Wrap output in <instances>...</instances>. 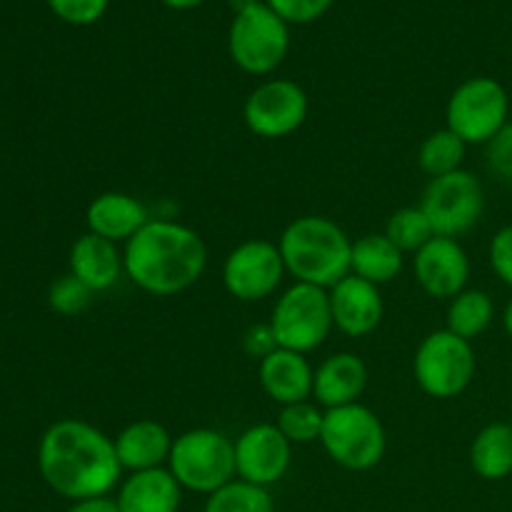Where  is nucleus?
Masks as SVG:
<instances>
[{
	"label": "nucleus",
	"instance_id": "nucleus-10",
	"mask_svg": "<svg viewBox=\"0 0 512 512\" xmlns=\"http://www.w3.org/2000/svg\"><path fill=\"white\" fill-rule=\"evenodd\" d=\"M420 210L428 215L435 235L455 238L470 233L480 223L485 210L483 183L470 170L433 178L423 190Z\"/></svg>",
	"mask_w": 512,
	"mask_h": 512
},
{
	"label": "nucleus",
	"instance_id": "nucleus-35",
	"mask_svg": "<svg viewBox=\"0 0 512 512\" xmlns=\"http://www.w3.org/2000/svg\"><path fill=\"white\" fill-rule=\"evenodd\" d=\"M68 512H120L115 498L105 495V498H88V500H78V503L70 505Z\"/></svg>",
	"mask_w": 512,
	"mask_h": 512
},
{
	"label": "nucleus",
	"instance_id": "nucleus-28",
	"mask_svg": "<svg viewBox=\"0 0 512 512\" xmlns=\"http://www.w3.org/2000/svg\"><path fill=\"white\" fill-rule=\"evenodd\" d=\"M385 235L398 245L403 253H418L423 245H428L435 238V230L430 225L428 215L420 210V205H408L398 208L385 223Z\"/></svg>",
	"mask_w": 512,
	"mask_h": 512
},
{
	"label": "nucleus",
	"instance_id": "nucleus-11",
	"mask_svg": "<svg viewBox=\"0 0 512 512\" xmlns=\"http://www.w3.org/2000/svg\"><path fill=\"white\" fill-rule=\"evenodd\" d=\"M285 270L278 243L255 238L235 245L223 263V285L240 303H258L278 293Z\"/></svg>",
	"mask_w": 512,
	"mask_h": 512
},
{
	"label": "nucleus",
	"instance_id": "nucleus-13",
	"mask_svg": "<svg viewBox=\"0 0 512 512\" xmlns=\"http://www.w3.org/2000/svg\"><path fill=\"white\" fill-rule=\"evenodd\" d=\"M235 443V473L258 488H270L280 483L290 470L293 443L280 433L275 423L250 425L233 440Z\"/></svg>",
	"mask_w": 512,
	"mask_h": 512
},
{
	"label": "nucleus",
	"instance_id": "nucleus-19",
	"mask_svg": "<svg viewBox=\"0 0 512 512\" xmlns=\"http://www.w3.org/2000/svg\"><path fill=\"white\" fill-rule=\"evenodd\" d=\"M173 435L158 420H133L113 438L120 468L128 473L165 468L173 450Z\"/></svg>",
	"mask_w": 512,
	"mask_h": 512
},
{
	"label": "nucleus",
	"instance_id": "nucleus-17",
	"mask_svg": "<svg viewBox=\"0 0 512 512\" xmlns=\"http://www.w3.org/2000/svg\"><path fill=\"white\" fill-rule=\"evenodd\" d=\"M315 368L308 355L278 348L258 363V383L273 403L283 405L313 400Z\"/></svg>",
	"mask_w": 512,
	"mask_h": 512
},
{
	"label": "nucleus",
	"instance_id": "nucleus-31",
	"mask_svg": "<svg viewBox=\"0 0 512 512\" xmlns=\"http://www.w3.org/2000/svg\"><path fill=\"white\" fill-rule=\"evenodd\" d=\"M285 23H313L325 10L333 5V0H265Z\"/></svg>",
	"mask_w": 512,
	"mask_h": 512
},
{
	"label": "nucleus",
	"instance_id": "nucleus-18",
	"mask_svg": "<svg viewBox=\"0 0 512 512\" xmlns=\"http://www.w3.org/2000/svg\"><path fill=\"white\" fill-rule=\"evenodd\" d=\"M368 385V365L355 353H333L315 368L313 400L323 410L360 403Z\"/></svg>",
	"mask_w": 512,
	"mask_h": 512
},
{
	"label": "nucleus",
	"instance_id": "nucleus-36",
	"mask_svg": "<svg viewBox=\"0 0 512 512\" xmlns=\"http://www.w3.org/2000/svg\"><path fill=\"white\" fill-rule=\"evenodd\" d=\"M168 8H175V10H190V8H198V5H203L205 0H163Z\"/></svg>",
	"mask_w": 512,
	"mask_h": 512
},
{
	"label": "nucleus",
	"instance_id": "nucleus-25",
	"mask_svg": "<svg viewBox=\"0 0 512 512\" xmlns=\"http://www.w3.org/2000/svg\"><path fill=\"white\" fill-rule=\"evenodd\" d=\"M465 153H468V145L453 133V130L443 128L430 133L428 138L420 143L418 148V168L433 178H443V175L455 173V170H463Z\"/></svg>",
	"mask_w": 512,
	"mask_h": 512
},
{
	"label": "nucleus",
	"instance_id": "nucleus-27",
	"mask_svg": "<svg viewBox=\"0 0 512 512\" xmlns=\"http://www.w3.org/2000/svg\"><path fill=\"white\" fill-rule=\"evenodd\" d=\"M323 420L325 410L320 408L315 400H303V403L283 405L275 425H278L280 433H283L293 445H310L320 443Z\"/></svg>",
	"mask_w": 512,
	"mask_h": 512
},
{
	"label": "nucleus",
	"instance_id": "nucleus-30",
	"mask_svg": "<svg viewBox=\"0 0 512 512\" xmlns=\"http://www.w3.org/2000/svg\"><path fill=\"white\" fill-rule=\"evenodd\" d=\"M50 10L70 25H90L103 18L108 0H48Z\"/></svg>",
	"mask_w": 512,
	"mask_h": 512
},
{
	"label": "nucleus",
	"instance_id": "nucleus-12",
	"mask_svg": "<svg viewBox=\"0 0 512 512\" xmlns=\"http://www.w3.org/2000/svg\"><path fill=\"white\" fill-rule=\"evenodd\" d=\"M308 93L285 78L265 80L245 98L243 120L258 138L280 140L303 128L308 120Z\"/></svg>",
	"mask_w": 512,
	"mask_h": 512
},
{
	"label": "nucleus",
	"instance_id": "nucleus-38",
	"mask_svg": "<svg viewBox=\"0 0 512 512\" xmlns=\"http://www.w3.org/2000/svg\"><path fill=\"white\" fill-rule=\"evenodd\" d=\"M510 425H512V420H510Z\"/></svg>",
	"mask_w": 512,
	"mask_h": 512
},
{
	"label": "nucleus",
	"instance_id": "nucleus-5",
	"mask_svg": "<svg viewBox=\"0 0 512 512\" xmlns=\"http://www.w3.org/2000/svg\"><path fill=\"white\" fill-rule=\"evenodd\" d=\"M320 445L343 470L365 473L378 468L388 450L385 425L368 405L353 403L325 410Z\"/></svg>",
	"mask_w": 512,
	"mask_h": 512
},
{
	"label": "nucleus",
	"instance_id": "nucleus-26",
	"mask_svg": "<svg viewBox=\"0 0 512 512\" xmlns=\"http://www.w3.org/2000/svg\"><path fill=\"white\" fill-rule=\"evenodd\" d=\"M203 512H275V503L268 488L235 478L233 483L208 495Z\"/></svg>",
	"mask_w": 512,
	"mask_h": 512
},
{
	"label": "nucleus",
	"instance_id": "nucleus-9",
	"mask_svg": "<svg viewBox=\"0 0 512 512\" xmlns=\"http://www.w3.org/2000/svg\"><path fill=\"white\" fill-rule=\"evenodd\" d=\"M510 98L503 83L488 75L468 78L445 105V128L465 145H485L510 123Z\"/></svg>",
	"mask_w": 512,
	"mask_h": 512
},
{
	"label": "nucleus",
	"instance_id": "nucleus-29",
	"mask_svg": "<svg viewBox=\"0 0 512 512\" xmlns=\"http://www.w3.org/2000/svg\"><path fill=\"white\" fill-rule=\"evenodd\" d=\"M93 290L85 288L75 275H63V278L53 280L48 290V305L53 308V313L65 315V318H73L80 315L93 300Z\"/></svg>",
	"mask_w": 512,
	"mask_h": 512
},
{
	"label": "nucleus",
	"instance_id": "nucleus-37",
	"mask_svg": "<svg viewBox=\"0 0 512 512\" xmlns=\"http://www.w3.org/2000/svg\"><path fill=\"white\" fill-rule=\"evenodd\" d=\"M503 330L508 333V338H512V298L503 310Z\"/></svg>",
	"mask_w": 512,
	"mask_h": 512
},
{
	"label": "nucleus",
	"instance_id": "nucleus-4",
	"mask_svg": "<svg viewBox=\"0 0 512 512\" xmlns=\"http://www.w3.org/2000/svg\"><path fill=\"white\" fill-rule=\"evenodd\" d=\"M165 468L183 490L213 495L238 478L235 473V443L215 428H193L173 440Z\"/></svg>",
	"mask_w": 512,
	"mask_h": 512
},
{
	"label": "nucleus",
	"instance_id": "nucleus-21",
	"mask_svg": "<svg viewBox=\"0 0 512 512\" xmlns=\"http://www.w3.org/2000/svg\"><path fill=\"white\" fill-rule=\"evenodd\" d=\"M120 512H178L183 503V488L168 468L130 473L118 485Z\"/></svg>",
	"mask_w": 512,
	"mask_h": 512
},
{
	"label": "nucleus",
	"instance_id": "nucleus-22",
	"mask_svg": "<svg viewBox=\"0 0 512 512\" xmlns=\"http://www.w3.org/2000/svg\"><path fill=\"white\" fill-rule=\"evenodd\" d=\"M405 253L385 233H368L353 240L350 273L373 285L393 283L403 273Z\"/></svg>",
	"mask_w": 512,
	"mask_h": 512
},
{
	"label": "nucleus",
	"instance_id": "nucleus-14",
	"mask_svg": "<svg viewBox=\"0 0 512 512\" xmlns=\"http://www.w3.org/2000/svg\"><path fill=\"white\" fill-rule=\"evenodd\" d=\"M415 283L425 295L438 300H453L468 288L470 258L455 238L435 235L428 245L413 255Z\"/></svg>",
	"mask_w": 512,
	"mask_h": 512
},
{
	"label": "nucleus",
	"instance_id": "nucleus-3",
	"mask_svg": "<svg viewBox=\"0 0 512 512\" xmlns=\"http://www.w3.org/2000/svg\"><path fill=\"white\" fill-rule=\"evenodd\" d=\"M280 255L295 283L330 290L350 275L353 240L325 215H303L285 225L278 238Z\"/></svg>",
	"mask_w": 512,
	"mask_h": 512
},
{
	"label": "nucleus",
	"instance_id": "nucleus-32",
	"mask_svg": "<svg viewBox=\"0 0 512 512\" xmlns=\"http://www.w3.org/2000/svg\"><path fill=\"white\" fill-rule=\"evenodd\" d=\"M485 160H488L490 173L503 180H512V123L485 143Z\"/></svg>",
	"mask_w": 512,
	"mask_h": 512
},
{
	"label": "nucleus",
	"instance_id": "nucleus-24",
	"mask_svg": "<svg viewBox=\"0 0 512 512\" xmlns=\"http://www.w3.org/2000/svg\"><path fill=\"white\" fill-rule=\"evenodd\" d=\"M445 318H448L450 333L473 343L478 335H483L493 325L495 303L490 298V293H485V290L465 288L463 293L450 300Z\"/></svg>",
	"mask_w": 512,
	"mask_h": 512
},
{
	"label": "nucleus",
	"instance_id": "nucleus-23",
	"mask_svg": "<svg viewBox=\"0 0 512 512\" xmlns=\"http://www.w3.org/2000/svg\"><path fill=\"white\" fill-rule=\"evenodd\" d=\"M470 468L478 478L495 483L512 473V425L490 423L470 443Z\"/></svg>",
	"mask_w": 512,
	"mask_h": 512
},
{
	"label": "nucleus",
	"instance_id": "nucleus-20",
	"mask_svg": "<svg viewBox=\"0 0 512 512\" xmlns=\"http://www.w3.org/2000/svg\"><path fill=\"white\" fill-rule=\"evenodd\" d=\"M68 265L70 275H75L93 293H105L125 275L123 248L93 233H85L75 240Z\"/></svg>",
	"mask_w": 512,
	"mask_h": 512
},
{
	"label": "nucleus",
	"instance_id": "nucleus-34",
	"mask_svg": "<svg viewBox=\"0 0 512 512\" xmlns=\"http://www.w3.org/2000/svg\"><path fill=\"white\" fill-rule=\"evenodd\" d=\"M243 348H245V353H248L250 358L258 360V363L263 358H268V355L273 353V350H278V340H275L270 323L253 325V328L245 330Z\"/></svg>",
	"mask_w": 512,
	"mask_h": 512
},
{
	"label": "nucleus",
	"instance_id": "nucleus-8",
	"mask_svg": "<svg viewBox=\"0 0 512 512\" xmlns=\"http://www.w3.org/2000/svg\"><path fill=\"white\" fill-rule=\"evenodd\" d=\"M233 63L248 75H268L280 68L290 50L288 23L268 3L253 0L238 10L228 33Z\"/></svg>",
	"mask_w": 512,
	"mask_h": 512
},
{
	"label": "nucleus",
	"instance_id": "nucleus-2",
	"mask_svg": "<svg viewBox=\"0 0 512 512\" xmlns=\"http://www.w3.org/2000/svg\"><path fill=\"white\" fill-rule=\"evenodd\" d=\"M125 278L155 298L185 293L208 268V245L193 228L153 218L123 245Z\"/></svg>",
	"mask_w": 512,
	"mask_h": 512
},
{
	"label": "nucleus",
	"instance_id": "nucleus-16",
	"mask_svg": "<svg viewBox=\"0 0 512 512\" xmlns=\"http://www.w3.org/2000/svg\"><path fill=\"white\" fill-rule=\"evenodd\" d=\"M150 220L153 218H150V210L143 200L130 193H118V190L95 195L85 210L88 233L100 235L115 245L128 243Z\"/></svg>",
	"mask_w": 512,
	"mask_h": 512
},
{
	"label": "nucleus",
	"instance_id": "nucleus-33",
	"mask_svg": "<svg viewBox=\"0 0 512 512\" xmlns=\"http://www.w3.org/2000/svg\"><path fill=\"white\" fill-rule=\"evenodd\" d=\"M488 258L493 273L498 275L508 288H512V223L500 228L498 233L493 235L488 248Z\"/></svg>",
	"mask_w": 512,
	"mask_h": 512
},
{
	"label": "nucleus",
	"instance_id": "nucleus-1",
	"mask_svg": "<svg viewBox=\"0 0 512 512\" xmlns=\"http://www.w3.org/2000/svg\"><path fill=\"white\" fill-rule=\"evenodd\" d=\"M38 470L53 493L73 503L105 498L123 478L113 438L75 418L58 420L45 430L38 445Z\"/></svg>",
	"mask_w": 512,
	"mask_h": 512
},
{
	"label": "nucleus",
	"instance_id": "nucleus-6",
	"mask_svg": "<svg viewBox=\"0 0 512 512\" xmlns=\"http://www.w3.org/2000/svg\"><path fill=\"white\" fill-rule=\"evenodd\" d=\"M268 323L278 340V348L303 355L313 353L335 330L328 290L318 285L293 283L278 295Z\"/></svg>",
	"mask_w": 512,
	"mask_h": 512
},
{
	"label": "nucleus",
	"instance_id": "nucleus-15",
	"mask_svg": "<svg viewBox=\"0 0 512 512\" xmlns=\"http://www.w3.org/2000/svg\"><path fill=\"white\" fill-rule=\"evenodd\" d=\"M333 325L348 338H368L383 323L385 303L378 285L350 273L328 290Z\"/></svg>",
	"mask_w": 512,
	"mask_h": 512
},
{
	"label": "nucleus",
	"instance_id": "nucleus-7",
	"mask_svg": "<svg viewBox=\"0 0 512 512\" xmlns=\"http://www.w3.org/2000/svg\"><path fill=\"white\" fill-rule=\"evenodd\" d=\"M478 370L473 343L455 333L435 330L420 340L413 358V375L428 398L450 400L470 388Z\"/></svg>",
	"mask_w": 512,
	"mask_h": 512
}]
</instances>
